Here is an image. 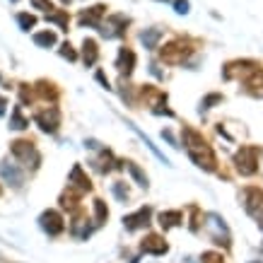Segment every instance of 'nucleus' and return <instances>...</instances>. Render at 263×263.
Wrapping results in <instances>:
<instances>
[{
	"instance_id": "nucleus-11",
	"label": "nucleus",
	"mask_w": 263,
	"mask_h": 263,
	"mask_svg": "<svg viewBox=\"0 0 263 263\" xmlns=\"http://www.w3.org/2000/svg\"><path fill=\"white\" fill-rule=\"evenodd\" d=\"M147 217H150V210H147V208H143V210H138L136 215L123 217V224H126L128 230H136V227H143V224H147Z\"/></svg>"
},
{
	"instance_id": "nucleus-2",
	"label": "nucleus",
	"mask_w": 263,
	"mask_h": 263,
	"mask_svg": "<svg viewBox=\"0 0 263 263\" xmlns=\"http://www.w3.org/2000/svg\"><path fill=\"white\" fill-rule=\"evenodd\" d=\"M34 119H36V123L41 126L44 133H56L58 126H61V111H58L56 106H48V109L39 111Z\"/></svg>"
},
{
	"instance_id": "nucleus-24",
	"label": "nucleus",
	"mask_w": 263,
	"mask_h": 263,
	"mask_svg": "<svg viewBox=\"0 0 263 263\" xmlns=\"http://www.w3.org/2000/svg\"><path fill=\"white\" fill-rule=\"evenodd\" d=\"M39 92L41 97H51V99H56V89H53V85H48V82H39Z\"/></svg>"
},
{
	"instance_id": "nucleus-17",
	"label": "nucleus",
	"mask_w": 263,
	"mask_h": 263,
	"mask_svg": "<svg viewBox=\"0 0 263 263\" xmlns=\"http://www.w3.org/2000/svg\"><path fill=\"white\" fill-rule=\"evenodd\" d=\"M34 44H36V46H44V48L53 46V44H56V34H53V32H39V34H34Z\"/></svg>"
},
{
	"instance_id": "nucleus-3",
	"label": "nucleus",
	"mask_w": 263,
	"mask_h": 263,
	"mask_svg": "<svg viewBox=\"0 0 263 263\" xmlns=\"http://www.w3.org/2000/svg\"><path fill=\"white\" fill-rule=\"evenodd\" d=\"M189 53H191V46H189V44L172 41V44H167V46L162 48V61H167V63H181Z\"/></svg>"
},
{
	"instance_id": "nucleus-26",
	"label": "nucleus",
	"mask_w": 263,
	"mask_h": 263,
	"mask_svg": "<svg viewBox=\"0 0 263 263\" xmlns=\"http://www.w3.org/2000/svg\"><path fill=\"white\" fill-rule=\"evenodd\" d=\"M32 5H34L36 10H46V12H51V10H53L51 0H32Z\"/></svg>"
},
{
	"instance_id": "nucleus-27",
	"label": "nucleus",
	"mask_w": 263,
	"mask_h": 263,
	"mask_svg": "<svg viewBox=\"0 0 263 263\" xmlns=\"http://www.w3.org/2000/svg\"><path fill=\"white\" fill-rule=\"evenodd\" d=\"M203 263H224V261L220 254H213V251H210V254L203 256Z\"/></svg>"
},
{
	"instance_id": "nucleus-8",
	"label": "nucleus",
	"mask_w": 263,
	"mask_h": 263,
	"mask_svg": "<svg viewBox=\"0 0 263 263\" xmlns=\"http://www.w3.org/2000/svg\"><path fill=\"white\" fill-rule=\"evenodd\" d=\"M247 198H249L247 210L254 217H261L263 215V193L258 191V189H249V191H247Z\"/></svg>"
},
{
	"instance_id": "nucleus-7",
	"label": "nucleus",
	"mask_w": 263,
	"mask_h": 263,
	"mask_svg": "<svg viewBox=\"0 0 263 263\" xmlns=\"http://www.w3.org/2000/svg\"><path fill=\"white\" fill-rule=\"evenodd\" d=\"M0 174H3V179L8 183H12V186H22V181H24V174L17 169V164H10V162H3V164H0Z\"/></svg>"
},
{
	"instance_id": "nucleus-33",
	"label": "nucleus",
	"mask_w": 263,
	"mask_h": 263,
	"mask_svg": "<svg viewBox=\"0 0 263 263\" xmlns=\"http://www.w3.org/2000/svg\"><path fill=\"white\" fill-rule=\"evenodd\" d=\"M12 3H15V0H12Z\"/></svg>"
},
{
	"instance_id": "nucleus-18",
	"label": "nucleus",
	"mask_w": 263,
	"mask_h": 263,
	"mask_svg": "<svg viewBox=\"0 0 263 263\" xmlns=\"http://www.w3.org/2000/svg\"><path fill=\"white\" fill-rule=\"evenodd\" d=\"M10 126L17 128V130H22V128L29 126V121H27V119L22 116V109H20V106H15V111H12V121H10Z\"/></svg>"
},
{
	"instance_id": "nucleus-5",
	"label": "nucleus",
	"mask_w": 263,
	"mask_h": 263,
	"mask_svg": "<svg viewBox=\"0 0 263 263\" xmlns=\"http://www.w3.org/2000/svg\"><path fill=\"white\" fill-rule=\"evenodd\" d=\"M41 227L48 232V234H58V232H63V217L58 215L56 210H48V213H44L41 215Z\"/></svg>"
},
{
	"instance_id": "nucleus-1",
	"label": "nucleus",
	"mask_w": 263,
	"mask_h": 263,
	"mask_svg": "<svg viewBox=\"0 0 263 263\" xmlns=\"http://www.w3.org/2000/svg\"><path fill=\"white\" fill-rule=\"evenodd\" d=\"M183 143L189 147V155L191 160L198 164V167H205V169H215V157H213V150L210 145L203 140V138L196 133V130H183Z\"/></svg>"
},
{
	"instance_id": "nucleus-4",
	"label": "nucleus",
	"mask_w": 263,
	"mask_h": 263,
	"mask_svg": "<svg viewBox=\"0 0 263 263\" xmlns=\"http://www.w3.org/2000/svg\"><path fill=\"white\" fill-rule=\"evenodd\" d=\"M12 155L22 162H29V157H32V160L39 164V155L34 150V143H29V140H17V143H12Z\"/></svg>"
},
{
	"instance_id": "nucleus-30",
	"label": "nucleus",
	"mask_w": 263,
	"mask_h": 263,
	"mask_svg": "<svg viewBox=\"0 0 263 263\" xmlns=\"http://www.w3.org/2000/svg\"><path fill=\"white\" fill-rule=\"evenodd\" d=\"M97 80H99V82H102V85H104V87L109 89V80L104 78V72H97Z\"/></svg>"
},
{
	"instance_id": "nucleus-19",
	"label": "nucleus",
	"mask_w": 263,
	"mask_h": 263,
	"mask_svg": "<svg viewBox=\"0 0 263 263\" xmlns=\"http://www.w3.org/2000/svg\"><path fill=\"white\" fill-rule=\"evenodd\" d=\"M160 222H162V227H174V224L181 222V213H162Z\"/></svg>"
},
{
	"instance_id": "nucleus-6",
	"label": "nucleus",
	"mask_w": 263,
	"mask_h": 263,
	"mask_svg": "<svg viewBox=\"0 0 263 263\" xmlns=\"http://www.w3.org/2000/svg\"><path fill=\"white\" fill-rule=\"evenodd\" d=\"M237 162H239V172L241 174H254L256 172V150L254 147H247L237 155Z\"/></svg>"
},
{
	"instance_id": "nucleus-23",
	"label": "nucleus",
	"mask_w": 263,
	"mask_h": 263,
	"mask_svg": "<svg viewBox=\"0 0 263 263\" xmlns=\"http://www.w3.org/2000/svg\"><path fill=\"white\" fill-rule=\"evenodd\" d=\"M95 213H97V220H99V222H104L106 215H109V210H106V205H104L102 200H95Z\"/></svg>"
},
{
	"instance_id": "nucleus-22",
	"label": "nucleus",
	"mask_w": 263,
	"mask_h": 263,
	"mask_svg": "<svg viewBox=\"0 0 263 263\" xmlns=\"http://www.w3.org/2000/svg\"><path fill=\"white\" fill-rule=\"evenodd\" d=\"M160 36H162V34L157 32V29H150V32L143 34V44L147 48H155V44H157V39H160Z\"/></svg>"
},
{
	"instance_id": "nucleus-14",
	"label": "nucleus",
	"mask_w": 263,
	"mask_h": 263,
	"mask_svg": "<svg viewBox=\"0 0 263 263\" xmlns=\"http://www.w3.org/2000/svg\"><path fill=\"white\" fill-rule=\"evenodd\" d=\"M104 15V8L102 5H97V8H92V10H85L80 15V22L82 24H92V27H99V17Z\"/></svg>"
},
{
	"instance_id": "nucleus-28",
	"label": "nucleus",
	"mask_w": 263,
	"mask_h": 263,
	"mask_svg": "<svg viewBox=\"0 0 263 263\" xmlns=\"http://www.w3.org/2000/svg\"><path fill=\"white\" fill-rule=\"evenodd\" d=\"M174 8H176V12H181V15H186V12H189V3H186V0H176V3H174Z\"/></svg>"
},
{
	"instance_id": "nucleus-10",
	"label": "nucleus",
	"mask_w": 263,
	"mask_h": 263,
	"mask_svg": "<svg viewBox=\"0 0 263 263\" xmlns=\"http://www.w3.org/2000/svg\"><path fill=\"white\" fill-rule=\"evenodd\" d=\"M133 65H136V53H133L130 48H121V53H119V70L126 72V75H130Z\"/></svg>"
},
{
	"instance_id": "nucleus-15",
	"label": "nucleus",
	"mask_w": 263,
	"mask_h": 263,
	"mask_svg": "<svg viewBox=\"0 0 263 263\" xmlns=\"http://www.w3.org/2000/svg\"><path fill=\"white\" fill-rule=\"evenodd\" d=\"M97 44L92 39H85V46H82V58H85V63L87 65H95L97 63Z\"/></svg>"
},
{
	"instance_id": "nucleus-12",
	"label": "nucleus",
	"mask_w": 263,
	"mask_h": 263,
	"mask_svg": "<svg viewBox=\"0 0 263 263\" xmlns=\"http://www.w3.org/2000/svg\"><path fill=\"white\" fill-rule=\"evenodd\" d=\"M70 183L75 186V189H80V191H89V189H92V183H89L87 176L82 174L80 167H75V169L70 172Z\"/></svg>"
},
{
	"instance_id": "nucleus-29",
	"label": "nucleus",
	"mask_w": 263,
	"mask_h": 263,
	"mask_svg": "<svg viewBox=\"0 0 263 263\" xmlns=\"http://www.w3.org/2000/svg\"><path fill=\"white\" fill-rule=\"evenodd\" d=\"M215 102H220V97H217V95H213V97H208L205 102H203V106H205V109H208L210 104H215Z\"/></svg>"
},
{
	"instance_id": "nucleus-31",
	"label": "nucleus",
	"mask_w": 263,
	"mask_h": 263,
	"mask_svg": "<svg viewBox=\"0 0 263 263\" xmlns=\"http://www.w3.org/2000/svg\"><path fill=\"white\" fill-rule=\"evenodd\" d=\"M5 106H8V99H5V97H0V116L5 114Z\"/></svg>"
},
{
	"instance_id": "nucleus-13",
	"label": "nucleus",
	"mask_w": 263,
	"mask_h": 263,
	"mask_svg": "<svg viewBox=\"0 0 263 263\" xmlns=\"http://www.w3.org/2000/svg\"><path fill=\"white\" fill-rule=\"evenodd\" d=\"M247 87L251 95L263 97V70H254V75L247 80Z\"/></svg>"
},
{
	"instance_id": "nucleus-32",
	"label": "nucleus",
	"mask_w": 263,
	"mask_h": 263,
	"mask_svg": "<svg viewBox=\"0 0 263 263\" xmlns=\"http://www.w3.org/2000/svg\"><path fill=\"white\" fill-rule=\"evenodd\" d=\"M61 3H63V5H68V3H70V0H61Z\"/></svg>"
},
{
	"instance_id": "nucleus-25",
	"label": "nucleus",
	"mask_w": 263,
	"mask_h": 263,
	"mask_svg": "<svg viewBox=\"0 0 263 263\" xmlns=\"http://www.w3.org/2000/svg\"><path fill=\"white\" fill-rule=\"evenodd\" d=\"M61 56H63V58H68V61H75V58H78V53L72 51V46H70V44H63V46H61Z\"/></svg>"
},
{
	"instance_id": "nucleus-20",
	"label": "nucleus",
	"mask_w": 263,
	"mask_h": 263,
	"mask_svg": "<svg viewBox=\"0 0 263 263\" xmlns=\"http://www.w3.org/2000/svg\"><path fill=\"white\" fill-rule=\"evenodd\" d=\"M17 22H20V27H22L24 32H29L34 24H36V17H34V15H27V12H22V15H17Z\"/></svg>"
},
{
	"instance_id": "nucleus-9",
	"label": "nucleus",
	"mask_w": 263,
	"mask_h": 263,
	"mask_svg": "<svg viewBox=\"0 0 263 263\" xmlns=\"http://www.w3.org/2000/svg\"><path fill=\"white\" fill-rule=\"evenodd\" d=\"M143 251L145 254H164V251H167V244L162 241V237L150 234V237L143 241Z\"/></svg>"
},
{
	"instance_id": "nucleus-21",
	"label": "nucleus",
	"mask_w": 263,
	"mask_h": 263,
	"mask_svg": "<svg viewBox=\"0 0 263 263\" xmlns=\"http://www.w3.org/2000/svg\"><path fill=\"white\" fill-rule=\"evenodd\" d=\"M126 169H128V172H130V174H133V176H136V179H138V183H140V186H147V176H145L143 172H140V169H138L136 164H133V162H126Z\"/></svg>"
},
{
	"instance_id": "nucleus-16",
	"label": "nucleus",
	"mask_w": 263,
	"mask_h": 263,
	"mask_svg": "<svg viewBox=\"0 0 263 263\" xmlns=\"http://www.w3.org/2000/svg\"><path fill=\"white\" fill-rule=\"evenodd\" d=\"M46 20L48 22H56L63 32H68V12H65V10H58V12L56 10H51V12L46 15Z\"/></svg>"
}]
</instances>
